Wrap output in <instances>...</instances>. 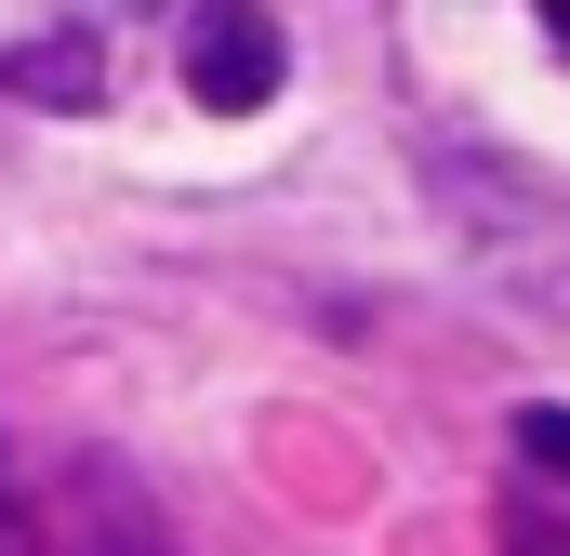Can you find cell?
<instances>
[{
	"label": "cell",
	"instance_id": "3",
	"mask_svg": "<svg viewBox=\"0 0 570 556\" xmlns=\"http://www.w3.org/2000/svg\"><path fill=\"white\" fill-rule=\"evenodd\" d=\"M518 450H531L544 477H570V411H518Z\"/></svg>",
	"mask_w": 570,
	"mask_h": 556
},
{
	"label": "cell",
	"instance_id": "2",
	"mask_svg": "<svg viewBox=\"0 0 570 556\" xmlns=\"http://www.w3.org/2000/svg\"><path fill=\"white\" fill-rule=\"evenodd\" d=\"M0 80H13L27 107H94V93H107V67H94V40H27V53H13Z\"/></svg>",
	"mask_w": 570,
	"mask_h": 556
},
{
	"label": "cell",
	"instance_id": "4",
	"mask_svg": "<svg viewBox=\"0 0 570 556\" xmlns=\"http://www.w3.org/2000/svg\"><path fill=\"white\" fill-rule=\"evenodd\" d=\"M504 544H518V556H570V530H544V517L518 504V517H504Z\"/></svg>",
	"mask_w": 570,
	"mask_h": 556
},
{
	"label": "cell",
	"instance_id": "1",
	"mask_svg": "<svg viewBox=\"0 0 570 556\" xmlns=\"http://www.w3.org/2000/svg\"><path fill=\"white\" fill-rule=\"evenodd\" d=\"M173 67H186V93H199L213 120H253V107H266V93L292 80L279 27H266L253 0H199V13L173 27Z\"/></svg>",
	"mask_w": 570,
	"mask_h": 556
},
{
	"label": "cell",
	"instance_id": "5",
	"mask_svg": "<svg viewBox=\"0 0 570 556\" xmlns=\"http://www.w3.org/2000/svg\"><path fill=\"white\" fill-rule=\"evenodd\" d=\"M531 13H544V40H558V53H570V0H531Z\"/></svg>",
	"mask_w": 570,
	"mask_h": 556
}]
</instances>
